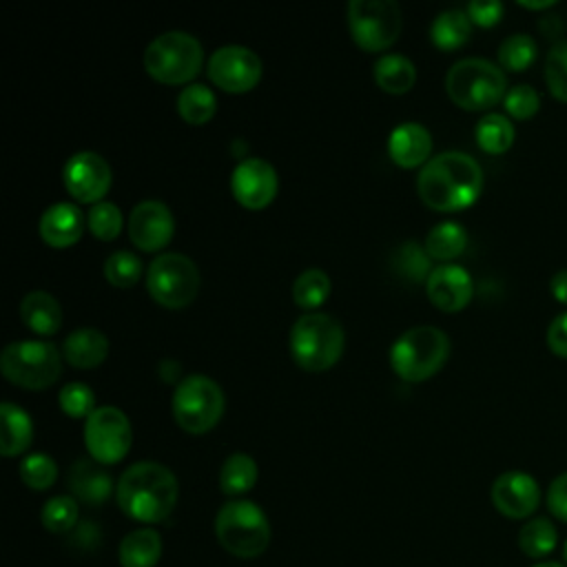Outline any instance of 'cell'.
<instances>
[{"label":"cell","mask_w":567,"mask_h":567,"mask_svg":"<svg viewBox=\"0 0 567 567\" xmlns=\"http://www.w3.org/2000/svg\"><path fill=\"white\" fill-rule=\"evenodd\" d=\"M416 190L421 202L432 210H463L472 206L483 190V168L463 151H443L421 166Z\"/></svg>","instance_id":"cell-1"},{"label":"cell","mask_w":567,"mask_h":567,"mask_svg":"<svg viewBox=\"0 0 567 567\" xmlns=\"http://www.w3.org/2000/svg\"><path fill=\"white\" fill-rule=\"evenodd\" d=\"M179 485L175 474L155 461H140L126 467L115 485L120 509L137 523H159L177 505Z\"/></svg>","instance_id":"cell-2"},{"label":"cell","mask_w":567,"mask_h":567,"mask_svg":"<svg viewBox=\"0 0 567 567\" xmlns=\"http://www.w3.org/2000/svg\"><path fill=\"white\" fill-rule=\"evenodd\" d=\"M341 323L326 312H306L290 328V354L306 372L330 370L343 352Z\"/></svg>","instance_id":"cell-3"},{"label":"cell","mask_w":567,"mask_h":567,"mask_svg":"<svg viewBox=\"0 0 567 567\" xmlns=\"http://www.w3.org/2000/svg\"><path fill=\"white\" fill-rule=\"evenodd\" d=\"M450 100L465 111H485L505 100V71L485 58H463L445 75Z\"/></svg>","instance_id":"cell-4"},{"label":"cell","mask_w":567,"mask_h":567,"mask_svg":"<svg viewBox=\"0 0 567 567\" xmlns=\"http://www.w3.org/2000/svg\"><path fill=\"white\" fill-rule=\"evenodd\" d=\"M450 357V339L436 326H414L390 348L392 370L408 383L434 377Z\"/></svg>","instance_id":"cell-5"},{"label":"cell","mask_w":567,"mask_h":567,"mask_svg":"<svg viewBox=\"0 0 567 567\" xmlns=\"http://www.w3.org/2000/svg\"><path fill=\"white\" fill-rule=\"evenodd\" d=\"M215 536L230 556L257 558L270 543V523L257 503L235 498L219 507Z\"/></svg>","instance_id":"cell-6"},{"label":"cell","mask_w":567,"mask_h":567,"mask_svg":"<svg viewBox=\"0 0 567 567\" xmlns=\"http://www.w3.org/2000/svg\"><path fill=\"white\" fill-rule=\"evenodd\" d=\"M204 64L202 42L186 31L159 33L144 51L146 73L162 84H186Z\"/></svg>","instance_id":"cell-7"},{"label":"cell","mask_w":567,"mask_h":567,"mask_svg":"<svg viewBox=\"0 0 567 567\" xmlns=\"http://www.w3.org/2000/svg\"><path fill=\"white\" fill-rule=\"evenodd\" d=\"M224 392L217 381L206 374L184 377L173 392L171 410L177 425L188 434H204L213 430L224 414Z\"/></svg>","instance_id":"cell-8"},{"label":"cell","mask_w":567,"mask_h":567,"mask_svg":"<svg viewBox=\"0 0 567 567\" xmlns=\"http://www.w3.org/2000/svg\"><path fill=\"white\" fill-rule=\"evenodd\" d=\"M7 381L24 390H44L62 374V357L51 341H13L0 354Z\"/></svg>","instance_id":"cell-9"},{"label":"cell","mask_w":567,"mask_h":567,"mask_svg":"<svg viewBox=\"0 0 567 567\" xmlns=\"http://www.w3.org/2000/svg\"><path fill=\"white\" fill-rule=\"evenodd\" d=\"M403 27L401 7L394 0H350L348 29L354 44L368 53L385 51Z\"/></svg>","instance_id":"cell-10"},{"label":"cell","mask_w":567,"mask_h":567,"mask_svg":"<svg viewBox=\"0 0 567 567\" xmlns=\"http://www.w3.org/2000/svg\"><path fill=\"white\" fill-rule=\"evenodd\" d=\"M146 290L164 308H184L197 297L199 270L182 252H162L146 270Z\"/></svg>","instance_id":"cell-11"},{"label":"cell","mask_w":567,"mask_h":567,"mask_svg":"<svg viewBox=\"0 0 567 567\" xmlns=\"http://www.w3.org/2000/svg\"><path fill=\"white\" fill-rule=\"evenodd\" d=\"M133 441L128 416L115 405L95 408L84 421V445L89 456L100 465L120 463Z\"/></svg>","instance_id":"cell-12"},{"label":"cell","mask_w":567,"mask_h":567,"mask_svg":"<svg viewBox=\"0 0 567 567\" xmlns=\"http://www.w3.org/2000/svg\"><path fill=\"white\" fill-rule=\"evenodd\" d=\"M259 55L241 44H226L213 51L206 62L208 80L226 93H246L261 80Z\"/></svg>","instance_id":"cell-13"},{"label":"cell","mask_w":567,"mask_h":567,"mask_svg":"<svg viewBox=\"0 0 567 567\" xmlns=\"http://www.w3.org/2000/svg\"><path fill=\"white\" fill-rule=\"evenodd\" d=\"M62 179L75 202L97 204L111 188V166L100 153L80 151L66 159Z\"/></svg>","instance_id":"cell-14"},{"label":"cell","mask_w":567,"mask_h":567,"mask_svg":"<svg viewBox=\"0 0 567 567\" xmlns=\"http://www.w3.org/2000/svg\"><path fill=\"white\" fill-rule=\"evenodd\" d=\"M277 188V171L261 157H246L230 173L233 197L248 210L266 208L275 199Z\"/></svg>","instance_id":"cell-15"},{"label":"cell","mask_w":567,"mask_h":567,"mask_svg":"<svg viewBox=\"0 0 567 567\" xmlns=\"http://www.w3.org/2000/svg\"><path fill=\"white\" fill-rule=\"evenodd\" d=\"M175 233V219L171 208L157 199H144L135 204L128 215V237L135 248L155 252L171 244Z\"/></svg>","instance_id":"cell-16"},{"label":"cell","mask_w":567,"mask_h":567,"mask_svg":"<svg viewBox=\"0 0 567 567\" xmlns=\"http://www.w3.org/2000/svg\"><path fill=\"white\" fill-rule=\"evenodd\" d=\"M494 507L507 518H527L540 503V487L536 478L520 470H509L496 476L489 489Z\"/></svg>","instance_id":"cell-17"},{"label":"cell","mask_w":567,"mask_h":567,"mask_svg":"<svg viewBox=\"0 0 567 567\" xmlns=\"http://www.w3.org/2000/svg\"><path fill=\"white\" fill-rule=\"evenodd\" d=\"M427 299L443 312L463 310L474 295L472 275L458 264L434 266L425 281Z\"/></svg>","instance_id":"cell-18"},{"label":"cell","mask_w":567,"mask_h":567,"mask_svg":"<svg viewBox=\"0 0 567 567\" xmlns=\"http://www.w3.org/2000/svg\"><path fill=\"white\" fill-rule=\"evenodd\" d=\"M84 224H86V217L75 204L58 202V204H51L40 215L38 230L42 241L49 244L51 248H69L82 237Z\"/></svg>","instance_id":"cell-19"},{"label":"cell","mask_w":567,"mask_h":567,"mask_svg":"<svg viewBox=\"0 0 567 567\" xmlns=\"http://www.w3.org/2000/svg\"><path fill=\"white\" fill-rule=\"evenodd\" d=\"M432 151V135L419 122H401L388 135V155L401 168L425 166Z\"/></svg>","instance_id":"cell-20"},{"label":"cell","mask_w":567,"mask_h":567,"mask_svg":"<svg viewBox=\"0 0 567 567\" xmlns=\"http://www.w3.org/2000/svg\"><path fill=\"white\" fill-rule=\"evenodd\" d=\"M66 483L73 498L86 505H102L113 492L111 474L93 458H78L69 470Z\"/></svg>","instance_id":"cell-21"},{"label":"cell","mask_w":567,"mask_h":567,"mask_svg":"<svg viewBox=\"0 0 567 567\" xmlns=\"http://www.w3.org/2000/svg\"><path fill=\"white\" fill-rule=\"evenodd\" d=\"M20 319L31 332L51 337L62 326V308L53 295L44 290H31L20 301Z\"/></svg>","instance_id":"cell-22"},{"label":"cell","mask_w":567,"mask_h":567,"mask_svg":"<svg viewBox=\"0 0 567 567\" xmlns=\"http://www.w3.org/2000/svg\"><path fill=\"white\" fill-rule=\"evenodd\" d=\"M62 354L73 368H97L109 354V339L97 328H78L64 339Z\"/></svg>","instance_id":"cell-23"},{"label":"cell","mask_w":567,"mask_h":567,"mask_svg":"<svg viewBox=\"0 0 567 567\" xmlns=\"http://www.w3.org/2000/svg\"><path fill=\"white\" fill-rule=\"evenodd\" d=\"M162 558V536L153 527L128 532L117 545L122 567H155Z\"/></svg>","instance_id":"cell-24"},{"label":"cell","mask_w":567,"mask_h":567,"mask_svg":"<svg viewBox=\"0 0 567 567\" xmlns=\"http://www.w3.org/2000/svg\"><path fill=\"white\" fill-rule=\"evenodd\" d=\"M0 452L2 456H18L22 454L33 439V421L31 416L16 403L4 401L0 405Z\"/></svg>","instance_id":"cell-25"},{"label":"cell","mask_w":567,"mask_h":567,"mask_svg":"<svg viewBox=\"0 0 567 567\" xmlns=\"http://www.w3.org/2000/svg\"><path fill=\"white\" fill-rule=\"evenodd\" d=\"M372 75H374L377 86L385 93H392V95L408 93L416 82V69H414L412 60H408L401 53L381 55L374 62Z\"/></svg>","instance_id":"cell-26"},{"label":"cell","mask_w":567,"mask_h":567,"mask_svg":"<svg viewBox=\"0 0 567 567\" xmlns=\"http://www.w3.org/2000/svg\"><path fill=\"white\" fill-rule=\"evenodd\" d=\"M472 35V20L465 9H445L441 11L430 27L432 44L441 51L461 49Z\"/></svg>","instance_id":"cell-27"},{"label":"cell","mask_w":567,"mask_h":567,"mask_svg":"<svg viewBox=\"0 0 567 567\" xmlns=\"http://www.w3.org/2000/svg\"><path fill=\"white\" fill-rule=\"evenodd\" d=\"M257 476L259 470L255 458L250 454L235 452L224 461L219 470V487L226 496H241L255 487Z\"/></svg>","instance_id":"cell-28"},{"label":"cell","mask_w":567,"mask_h":567,"mask_svg":"<svg viewBox=\"0 0 567 567\" xmlns=\"http://www.w3.org/2000/svg\"><path fill=\"white\" fill-rule=\"evenodd\" d=\"M474 137H476V144L485 153L501 155V153H505L514 144L516 131H514V124H512V120L507 115H503V113H485L476 122Z\"/></svg>","instance_id":"cell-29"},{"label":"cell","mask_w":567,"mask_h":567,"mask_svg":"<svg viewBox=\"0 0 567 567\" xmlns=\"http://www.w3.org/2000/svg\"><path fill=\"white\" fill-rule=\"evenodd\" d=\"M217 109V97L206 84H186L177 95V113L186 124H206Z\"/></svg>","instance_id":"cell-30"},{"label":"cell","mask_w":567,"mask_h":567,"mask_svg":"<svg viewBox=\"0 0 567 567\" xmlns=\"http://www.w3.org/2000/svg\"><path fill=\"white\" fill-rule=\"evenodd\" d=\"M465 246H467L465 228L456 221H441L427 233L423 248L432 259L450 261L463 255Z\"/></svg>","instance_id":"cell-31"},{"label":"cell","mask_w":567,"mask_h":567,"mask_svg":"<svg viewBox=\"0 0 567 567\" xmlns=\"http://www.w3.org/2000/svg\"><path fill=\"white\" fill-rule=\"evenodd\" d=\"M558 532L545 516L527 520L518 532V547L529 558H543L556 549Z\"/></svg>","instance_id":"cell-32"},{"label":"cell","mask_w":567,"mask_h":567,"mask_svg":"<svg viewBox=\"0 0 567 567\" xmlns=\"http://www.w3.org/2000/svg\"><path fill=\"white\" fill-rule=\"evenodd\" d=\"M332 284L321 268H306L292 284V299L303 310H317L330 297Z\"/></svg>","instance_id":"cell-33"},{"label":"cell","mask_w":567,"mask_h":567,"mask_svg":"<svg viewBox=\"0 0 567 567\" xmlns=\"http://www.w3.org/2000/svg\"><path fill=\"white\" fill-rule=\"evenodd\" d=\"M538 53V44L529 33H512L498 44V66L505 71H525Z\"/></svg>","instance_id":"cell-34"},{"label":"cell","mask_w":567,"mask_h":567,"mask_svg":"<svg viewBox=\"0 0 567 567\" xmlns=\"http://www.w3.org/2000/svg\"><path fill=\"white\" fill-rule=\"evenodd\" d=\"M78 514H80L78 501L73 496L60 494L44 503L40 518H42L44 529H49L53 534H66L78 525Z\"/></svg>","instance_id":"cell-35"},{"label":"cell","mask_w":567,"mask_h":567,"mask_svg":"<svg viewBox=\"0 0 567 567\" xmlns=\"http://www.w3.org/2000/svg\"><path fill=\"white\" fill-rule=\"evenodd\" d=\"M545 84L549 93L567 104V38L551 44V49L545 55Z\"/></svg>","instance_id":"cell-36"},{"label":"cell","mask_w":567,"mask_h":567,"mask_svg":"<svg viewBox=\"0 0 567 567\" xmlns=\"http://www.w3.org/2000/svg\"><path fill=\"white\" fill-rule=\"evenodd\" d=\"M104 277L115 288H131L142 277V261L131 250H115L104 261Z\"/></svg>","instance_id":"cell-37"},{"label":"cell","mask_w":567,"mask_h":567,"mask_svg":"<svg viewBox=\"0 0 567 567\" xmlns=\"http://www.w3.org/2000/svg\"><path fill=\"white\" fill-rule=\"evenodd\" d=\"M18 474H20V478L27 487L42 492V489H49L55 483L58 465L49 454L35 452V454H29L20 461Z\"/></svg>","instance_id":"cell-38"},{"label":"cell","mask_w":567,"mask_h":567,"mask_svg":"<svg viewBox=\"0 0 567 567\" xmlns=\"http://www.w3.org/2000/svg\"><path fill=\"white\" fill-rule=\"evenodd\" d=\"M86 224L93 237L111 241L122 233V210L113 202H97L91 206Z\"/></svg>","instance_id":"cell-39"},{"label":"cell","mask_w":567,"mask_h":567,"mask_svg":"<svg viewBox=\"0 0 567 567\" xmlns=\"http://www.w3.org/2000/svg\"><path fill=\"white\" fill-rule=\"evenodd\" d=\"M394 264L399 268L401 275H405L408 279L421 284L423 279L427 281L432 268H430V255L425 252V248H421L419 244L414 241H408L403 244L396 255H394Z\"/></svg>","instance_id":"cell-40"},{"label":"cell","mask_w":567,"mask_h":567,"mask_svg":"<svg viewBox=\"0 0 567 567\" xmlns=\"http://www.w3.org/2000/svg\"><path fill=\"white\" fill-rule=\"evenodd\" d=\"M58 401H60V408L66 416L71 419H86L93 410H95V396H93V390L82 383V381H71L66 383L60 394H58Z\"/></svg>","instance_id":"cell-41"},{"label":"cell","mask_w":567,"mask_h":567,"mask_svg":"<svg viewBox=\"0 0 567 567\" xmlns=\"http://www.w3.org/2000/svg\"><path fill=\"white\" fill-rule=\"evenodd\" d=\"M503 104L514 120H529L540 109V95L532 84H516L505 93Z\"/></svg>","instance_id":"cell-42"},{"label":"cell","mask_w":567,"mask_h":567,"mask_svg":"<svg viewBox=\"0 0 567 567\" xmlns=\"http://www.w3.org/2000/svg\"><path fill=\"white\" fill-rule=\"evenodd\" d=\"M472 24H478V27H494L501 22L503 18V2L498 0H472L467 7H465Z\"/></svg>","instance_id":"cell-43"},{"label":"cell","mask_w":567,"mask_h":567,"mask_svg":"<svg viewBox=\"0 0 567 567\" xmlns=\"http://www.w3.org/2000/svg\"><path fill=\"white\" fill-rule=\"evenodd\" d=\"M545 501H547L549 512H551L558 520L567 523V472L558 474V476L549 483Z\"/></svg>","instance_id":"cell-44"},{"label":"cell","mask_w":567,"mask_h":567,"mask_svg":"<svg viewBox=\"0 0 567 567\" xmlns=\"http://www.w3.org/2000/svg\"><path fill=\"white\" fill-rule=\"evenodd\" d=\"M547 346L556 357L567 359V310L551 319L547 328Z\"/></svg>","instance_id":"cell-45"},{"label":"cell","mask_w":567,"mask_h":567,"mask_svg":"<svg viewBox=\"0 0 567 567\" xmlns=\"http://www.w3.org/2000/svg\"><path fill=\"white\" fill-rule=\"evenodd\" d=\"M549 290L554 295L556 301H560L563 306H567V268H560L558 272L551 275L549 279Z\"/></svg>","instance_id":"cell-46"},{"label":"cell","mask_w":567,"mask_h":567,"mask_svg":"<svg viewBox=\"0 0 567 567\" xmlns=\"http://www.w3.org/2000/svg\"><path fill=\"white\" fill-rule=\"evenodd\" d=\"M518 4L525 9H547L554 7L556 0H518Z\"/></svg>","instance_id":"cell-47"},{"label":"cell","mask_w":567,"mask_h":567,"mask_svg":"<svg viewBox=\"0 0 567 567\" xmlns=\"http://www.w3.org/2000/svg\"><path fill=\"white\" fill-rule=\"evenodd\" d=\"M534 567H565L563 563H556V560H545V563H538Z\"/></svg>","instance_id":"cell-48"},{"label":"cell","mask_w":567,"mask_h":567,"mask_svg":"<svg viewBox=\"0 0 567 567\" xmlns=\"http://www.w3.org/2000/svg\"><path fill=\"white\" fill-rule=\"evenodd\" d=\"M563 558H565V563H567V543H565V547H563Z\"/></svg>","instance_id":"cell-49"}]
</instances>
